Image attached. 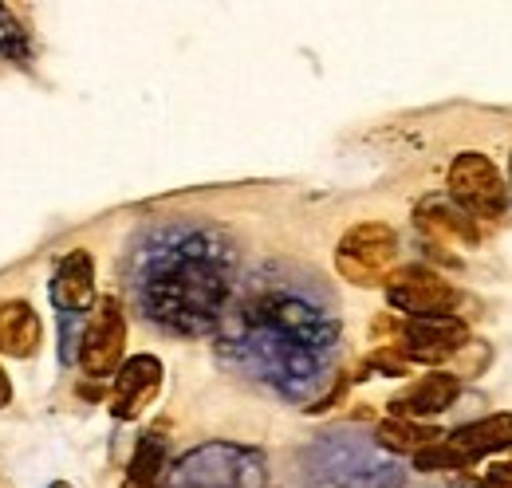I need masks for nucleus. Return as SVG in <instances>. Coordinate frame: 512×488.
I'll return each mask as SVG.
<instances>
[{"mask_svg":"<svg viewBox=\"0 0 512 488\" xmlns=\"http://www.w3.org/2000/svg\"><path fill=\"white\" fill-rule=\"evenodd\" d=\"M166 248H170L166 264H158L142 280L150 315L174 327H205L217 315L225 280L209 260H197L186 252L190 244H166Z\"/></svg>","mask_w":512,"mask_h":488,"instance_id":"obj_1","label":"nucleus"},{"mask_svg":"<svg viewBox=\"0 0 512 488\" xmlns=\"http://www.w3.org/2000/svg\"><path fill=\"white\" fill-rule=\"evenodd\" d=\"M398 268V233L386 221H359L335 244V272L355 288H379Z\"/></svg>","mask_w":512,"mask_h":488,"instance_id":"obj_2","label":"nucleus"},{"mask_svg":"<svg viewBox=\"0 0 512 488\" xmlns=\"http://www.w3.org/2000/svg\"><path fill=\"white\" fill-rule=\"evenodd\" d=\"M449 201L469 217V221H501L509 209V182L497 170L489 154L465 150L449 162Z\"/></svg>","mask_w":512,"mask_h":488,"instance_id":"obj_3","label":"nucleus"},{"mask_svg":"<svg viewBox=\"0 0 512 488\" xmlns=\"http://www.w3.org/2000/svg\"><path fill=\"white\" fill-rule=\"evenodd\" d=\"M386 288V304L410 319H438L457 311V288L430 264H402L390 272Z\"/></svg>","mask_w":512,"mask_h":488,"instance_id":"obj_4","label":"nucleus"},{"mask_svg":"<svg viewBox=\"0 0 512 488\" xmlns=\"http://www.w3.org/2000/svg\"><path fill=\"white\" fill-rule=\"evenodd\" d=\"M127 351V315L115 296H103L91 307L87 327L79 335V370L87 378H111L123 366Z\"/></svg>","mask_w":512,"mask_h":488,"instance_id":"obj_5","label":"nucleus"},{"mask_svg":"<svg viewBox=\"0 0 512 488\" xmlns=\"http://www.w3.org/2000/svg\"><path fill=\"white\" fill-rule=\"evenodd\" d=\"M469 347V327L461 315H438V319H406L398 327L394 351L406 363H446Z\"/></svg>","mask_w":512,"mask_h":488,"instance_id":"obj_6","label":"nucleus"},{"mask_svg":"<svg viewBox=\"0 0 512 488\" xmlns=\"http://www.w3.org/2000/svg\"><path fill=\"white\" fill-rule=\"evenodd\" d=\"M461 394V378L449 370H430L422 378H414L402 394L390 398V418H410V422H426L446 414Z\"/></svg>","mask_w":512,"mask_h":488,"instance_id":"obj_7","label":"nucleus"},{"mask_svg":"<svg viewBox=\"0 0 512 488\" xmlns=\"http://www.w3.org/2000/svg\"><path fill=\"white\" fill-rule=\"evenodd\" d=\"M162 390V363L154 355H138L127 359L115 374V386H111V414L119 422H134Z\"/></svg>","mask_w":512,"mask_h":488,"instance_id":"obj_8","label":"nucleus"},{"mask_svg":"<svg viewBox=\"0 0 512 488\" xmlns=\"http://www.w3.org/2000/svg\"><path fill=\"white\" fill-rule=\"evenodd\" d=\"M52 304L60 307L64 315H83L99 304L95 300V260L87 248H75L67 252L64 260L56 264L52 272V288H48Z\"/></svg>","mask_w":512,"mask_h":488,"instance_id":"obj_9","label":"nucleus"},{"mask_svg":"<svg viewBox=\"0 0 512 488\" xmlns=\"http://www.w3.org/2000/svg\"><path fill=\"white\" fill-rule=\"evenodd\" d=\"M260 469L249 461L245 469L237 465V453H225L221 465H209V453H193L178 465V477L170 488H256Z\"/></svg>","mask_w":512,"mask_h":488,"instance_id":"obj_10","label":"nucleus"},{"mask_svg":"<svg viewBox=\"0 0 512 488\" xmlns=\"http://www.w3.org/2000/svg\"><path fill=\"white\" fill-rule=\"evenodd\" d=\"M414 225L426 241H434L438 248L442 244H461V248H473L481 241V229L477 221H469L453 201H442V197H426L418 209H414Z\"/></svg>","mask_w":512,"mask_h":488,"instance_id":"obj_11","label":"nucleus"},{"mask_svg":"<svg viewBox=\"0 0 512 488\" xmlns=\"http://www.w3.org/2000/svg\"><path fill=\"white\" fill-rule=\"evenodd\" d=\"M40 347H44L40 311L28 300H4L0 304V351L8 359H36Z\"/></svg>","mask_w":512,"mask_h":488,"instance_id":"obj_12","label":"nucleus"},{"mask_svg":"<svg viewBox=\"0 0 512 488\" xmlns=\"http://www.w3.org/2000/svg\"><path fill=\"white\" fill-rule=\"evenodd\" d=\"M446 441L473 465L489 453H505L512 449V414H489V418H477L469 426H457L453 433H446Z\"/></svg>","mask_w":512,"mask_h":488,"instance_id":"obj_13","label":"nucleus"},{"mask_svg":"<svg viewBox=\"0 0 512 488\" xmlns=\"http://www.w3.org/2000/svg\"><path fill=\"white\" fill-rule=\"evenodd\" d=\"M446 433L438 426H430V422H410V418H386L383 426L375 429V441L383 445L386 453H410V457H418L422 449H430V445H438Z\"/></svg>","mask_w":512,"mask_h":488,"instance_id":"obj_14","label":"nucleus"},{"mask_svg":"<svg viewBox=\"0 0 512 488\" xmlns=\"http://www.w3.org/2000/svg\"><path fill=\"white\" fill-rule=\"evenodd\" d=\"M166 469V437L154 429L138 441L134 457H130V481H142V485H154L158 473Z\"/></svg>","mask_w":512,"mask_h":488,"instance_id":"obj_15","label":"nucleus"},{"mask_svg":"<svg viewBox=\"0 0 512 488\" xmlns=\"http://www.w3.org/2000/svg\"><path fill=\"white\" fill-rule=\"evenodd\" d=\"M414 469H418V473H457V469H469V461L442 437L438 445H430V449H422V453L414 457Z\"/></svg>","mask_w":512,"mask_h":488,"instance_id":"obj_16","label":"nucleus"},{"mask_svg":"<svg viewBox=\"0 0 512 488\" xmlns=\"http://www.w3.org/2000/svg\"><path fill=\"white\" fill-rule=\"evenodd\" d=\"M477 488H512V461H501V465H493L481 481H477Z\"/></svg>","mask_w":512,"mask_h":488,"instance_id":"obj_17","label":"nucleus"},{"mask_svg":"<svg viewBox=\"0 0 512 488\" xmlns=\"http://www.w3.org/2000/svg\"><path fill=\"white\" fill-rule=\"evenodd\" d=\"M4 406H12V378L4 374V366H0V410Z\"/></svg>","mask_w":512,"mask_h":488,"instance_id":"obj_18","label":"nucleus"},{"mask_svg":"<svg viewBox=\"0 0 512 488\" xmlns=\"http://www.w3.org/2000/svg\"><path fill=\"white\" fill-rule=\"evenodd\" d=\"M123 488H154V485H142V481H130V477H127V481H123Z\"/></svg>","mask_w":512,"mask_h":488,"instance_id":"obj_19","label":"nucleus"},{"mask_svg":"<svg viewBox=\"0 0 512 488\" xmlns=\"http://www.w3.org/2000/svg\"><path fill=\"white\" fill-rule=\"evenodd\" d=\"M52 488H71V485H67V481H56V485H52Z\"/></svg>","mask_w":512,"mask_h":488,"instance_id":"obj_20","label":"nucleus"},{"mask_svg":"<svg viewBox=\"0 0 512 488\" xmlns=\"http://www.w3.org/2000/svg\"><path fill=\"white\" fill-rule=\"evenodd\" d=\"M509 182H512V158H509ZM509 189H512V185H509Z\"/></svg>","mask_w":512,"mask_h":488,"instance_id":"obj_21","label":"nucleus"}]
</instances>
